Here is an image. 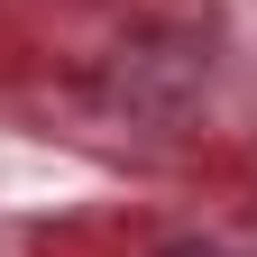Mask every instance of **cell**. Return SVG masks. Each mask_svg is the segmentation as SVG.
I'll list each match as a JSON object with an SVG mask.
<instances>
[{
	"label": "cell",
	"instance_id": "obj_1",
	"mask_svg": "<svg viewBox=\"0 0 257 257\" xmlns=\"http://www.w3.org/2000/svg\"><path fill=\"white\" fill-rule=\"evenodd\" d=\"M175 257H211V248H175Z\"/></svg>",
	"mask_w": 257,
	"mask_h": 257
}]
</instances>
